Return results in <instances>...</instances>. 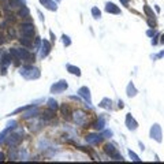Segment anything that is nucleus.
<instances>
[{
    "label": "nucleus",
    "mask_w": 164,
    "mask_h": 164,
    "mask_svg": "<svg viewBox=\"0 0 164 164\" xmlns=\"http://www.w3.org/2000/svg\"><path fill=\"white\" fill-rule=\"evenodd\" d=\"M19 74L26 79H37L40 78V70L33 66H23L19 70Z\"/></svg>",
    "instance_id": "nucleus-1"
},
{
    "label": "nucleus",
    "mask_w": 164,
    "mask_h": 164,
    "mask_svg": "<svg viewBox=\"0 0 164 164\" xmlns=\"http://www.w3.org/2000/svg\"><path fill=\"white\" fill-rule=\"evenodd\" d=\"M22 135H23V131H21V130L8 134V137H7V145H10V146L19 145V142L22 141Z\"/></svg>",
    "instance_id": "nucleus-2"
},
{
    "label": "nucleus",
    "mask_w": 164,
    "mask_h": 164,
    "mask_svg": "<svg viewBox=\"0 0 164 164\" xmlns=\"http://www.w3.org/2000/svg\"><path fill=\"white\" fill-rule=\"evenodd\" d=\"M19 32H21L22 36L33 37V34H34V26H33L32 22H23L22 25L19 26Z\"/></svg>",
    "instance_id": "nucleus-3"
},
{
    "label": "nucleus",
    "mask_w": 164,
    "mask_h": 164,
    "mask_svg": "<svg viewBox=\"0 0 164 164\" xmlns=\"http://www.w3.org/2000/svg\"><path fill=\"white\" fill-rule=\"evenodd\" d=\"M104 152L107 153L109 157L114 159V160H123L122 155H119V152L116 151V148L114 145H111V144H107V145L104 146Z\"/></svg>",
    "instance_id": "nucleus-4"
},
{
    "label": "nucleus",
    "mask_w": 164,
    "mask_h": 164,
    "mask_svg": "<svg viewBox=\"0 0 164 164\" xmlns=\"http://www.w3.org/2000/svg\"><path fill=\"white\" fill-rule=\"evenodd\" d=\"M73 120L78 126H85V123H86V115H85L83 111H75V112H73Z\"/></svg>",
    "instance_id": "nucleus-5"
},
{
    "label": "nucleus",
    "mask_w": 164,
    "mask_h": 164,
    "mask_svg": "<svg viewBox=\"0 0 164 164\" xmlns=\"http://www.w3.org/2000/svg\"><path fill=\"white\" fill-rule=\"evenodd\" d=\"M161 137H163V134H161V127H160V125L155 123V125L151 127V138L156 139L157 142H161V141H163Z\"/></svg>",
    "instance_id": "nucleus-6"
},
{
    "label": "nucleus",
    "mask_w": 164,
    "mask_h": 164,
    "mask_svg": "<svg viewBox=\"0 0 164 164\" xmlns=\"http://www.w3.org/2000/svg\"><path fill=\"white\" fill-rule=\"evenodd\" d=\"M40 57H47L48 56V53H49V51H51V43L48 41V40H41V45H40Z\"/></svg>",
    "instance_id": "nucleus-7"
},
{
    "label": "nucleus",
    "mask_w": 164,
    "mask_h": 164,
    "mask_svg": "<svg viewBox=\"0 0 164 164\" xmlns=\"http://www.w3.org/2000/svg\"><path fill=\"white\" fill-rule=\"evenodd\" d=\"M67 88H69L67 82L66 81H59V82H56L55 85L51 86V93H62V92H64Z\"/></svg>",
    "instance_id": "nucleus-8"
},
{
    "label": "nucleus",
    "mask_w": 164,
    "mask_h": 164,
    "mask_svg": "<svg viewBox=\"0 0 164 164\" xmlns=\"http://www.w3.org/2000/svg\"><path fill=\"white\" fill-rule=\"evenodd\" d=\"M78 95L81 96L83 100L88 103L89 105L92 104V96H90V90H89V88H86V86H82V88L78 89Z\"/></svg>",
    "instance_id": "nucleus-9"
},
{
    "label": "nucleus",
    "mask_w": 164,
    "mask_h": 164,
    "mask_svg": "<svg viewBox=\"0 0 164 164\" xmlns=\"http://www.w3.org/2000/svg\"><path fill=\"white\" fill-rule=\"evenodd\" d=\"M10 64H11V55L10 53H4L1 56V73L3 74H6V70Z\"/></svg>",
    "instance_id": "nucleus-10"
},
{
    "label": "nucleus",
    "mask_w": 164,
    "mask_h": 164,
    "mask_svg": "<svg viewBox=\"0 0 164 164\" xmlns=\"http://www.w3.org/2000/svg\"><path fill=\"white\" fill-rule=\"evenodd\" d=\"M126 126L129 130H131V131H134L137 127H138V123L135 122V119L131 116V114H127L126 115Z\"/></svg>",
    "instance_id": "nucleus-11"
},
{
    "label": "nucleus",
    "mask_w": 164,
    "mask_h": 164,
    "mask_svg": "<svg viewBox=\"0 0 164 164\" xmlns=\"http://www.w3.org/2000/svg\"><path fill=\"white\" fill-rule=\"evenodd\" d=\"M105 11H107L108 14L119 15V14H120V8L116 6V4H114V3H107V4H105Z\"/></svg>",
    "instance_id": "nucleus-12"
},
{
    "label": "nucleus",
    "mask_w": 164,
    "mask_h": 164,
    "mask_svg": "<svg viewBox=\"0 0 164 164\" xmlns=\"http://www.w3.org/2000/svg\"><path fill=\"white\" fill-rule=\"evenodd\" d=\"M40 3H41L45 8H48L49 11H56L57 10V4L55 1H52V0H40Z\"/></svg>",
    "instance_id": "nucleus-13"
},
{
    "label": "nucleus",
    "mask_w": 164,
    "mask_h": 164,
    "mask_svg": "<svg viewBox=\"0 0 164 164\" xmlns=\"http://www.w3.org/2000/svg\"><path fill=\"white\" fill-rule=\"evenodd\" d=\"M100 137L101 135H99V134H88L86 135V142L90 144V145H96V144L100 142V139H101Z\"/></svg>",
    "instance_id": "nucleus-14"
},
{
    "label": "nucleus",
    "mask_w": 164,
    "mask_h": 164,
    "mask_svg": "<svg viewBox=\"0 0 164 164\" xmlns=\"http://www.w3.org/2000/svg\"><path fill=\"white\" fill-rule=\"evenodd\" d=\"M126 93H127V96H129V97H134V96L138 93L133 82H129V85H127V88H126Z\"/></svg>",
    "instance_id": "nucleus-15"
},
{
    "label": "nucleus",
    "mask_w": 164,
    "mask_h": 164,
    "mask_svg": "<svg viewBox=\"0 0 164 164\" xmlns=\"http://www.w3.org/2000/svg\"><path fill=\"white\" fill-rule=\"evenodd\" d=\"M38 114V109L36 107L33 108V107H30L29 109H26L25 111V114H23V118L25 119H29V118H32V116H36V115Z\"/></svg>",
    "instance_id": "nucleus-16"
},
{
    "label": "nucleus",
    "mask_w": 164,
    "mask_h": 164,
    "mask_svg": "<svg viewBox=\"0 0 164 164\" xmlns=\"http://www.w3.org/2000/svg\"><path fill=\"white\" fill-rule=\"evenodd\" d=\"M67 71H69L70 74H73V75H77V77H81V70L75 67V66H73V64H67Z\"/></svg>",
    "instance_id": "nucleus-17"
},
{
    "label": "nucleus",
    "mask_w": 164,
    "mask_h": 164,
    "mask_svg": "<svg viewBox=\"0 0 164 164\" xmlns=\"http://www.w3.org/2000/svg\"><path fill=\"white\" fill-rule=\"evenodd\" d=\"M104 127H105V119L101 116V118H99V120L95 123V129L96 130H99V131H103Z\"/></svg>",
    "instance_id": "nucleus-18"
},
{
    "label": "nucleus",
    "mask_w": 164,
    "mask_h": 164,
    "mask_svg": "<svg viewBox=\"0 0 164 164\" xmlns=\"http://www.w3.org/2000/svg\"><path fill=\"white\" fill-rule=\"evenodd\" d=\"M111 104H112V100H111V99H108V97H105V99H103V100L100 101L99 107L105 108V109H109V108H111Z\"/></svg>",
    "instance_id": "nucleus-19"
},
{
    "label": "nucleus",
    "mask_w": 164,
    "mask_h": 164,
    "mask_svg": "<svg viewBox=\"0 0 164 164\" xmlns=\"http://www.w3.org/2000/svg\"><path fill=\"white\" fill-rule=\"evenodd\" d=\"M18 15L21 18H29V15H30V11H29V8L26 6H22L21 7V10L18 11Z\"/></svg>",
    "instance_id": "nucleus-20"
},
{
    "label": "nucleus",
    "mask_w": 164,
    "mask_h": 164,
    "mask_svg": "<svg viewBox=\"0 0 164 164\" xmlns=\"http://www.w3.org/2000/svg\"><path fill=\"white\" fill-rule=\"evenodd\" d=\"M10 55H11V57H14L15 63L18 64V60H21V55H19L18 48H11V49H10Z\"/></svg>",
    "instance_id": "nucleus-21"
},
{
    "label": "nucleus",
    "mask_w": 164,
    "mask_h": 164,
    "mask_svg": "<svg viewBox=\"0 0 164 164\" xmlns=\"http://www.w3.org/2000/svg\"><path fill=\"white\" fill-rule=\"evenodd\" d=\"M19 41H21V44L23 45V47H27V48H30V47L33 45L32 38H30V37H26V36H22Z\"/></svg>",
    "instance_id": "nucleus-22"
},
{
    "label": "nucleus",
    "mask_w": 164,
    "mask_h": 164,
    "mask_svg": "<svg viewBox=\"0 0 164 164\" xmlns=\"http://www.w3.org/2000/svg\"><path fill=\"white\" fill-rule=\"evenodd\" d=\"M10 130H13V129H10V127H6L3 131L0 133V144H3V142H4V139L7 138V135L10 134Z\"/></svg>",
    "instance_id": "nucleus-23"
},
{
    "label": "nucleus",
    "mask_w": 164,
    "mask_h": 164,
    "mask_svg": "<svg viewBox=\"0 0 164 164\" xmlns=\"http://www.w3.org/2000/svg\"><path fill=\"white\" fill-rule=\"evenodd\" d=\"M8 7H10V8L22 7V1H21V0H8Z\"/></svg>",
    "instance_id": "nucleus-24"
},
{
    "label": "nucleus",
    "mask_w": 164,
    "mask_h": 164,
    "mask_svg": "<svg viewBox=\"0 0 164 164\" xmlns=\"http://www.w3.org/2000/svg\"><path fill=\"white\" fill-rule=\"evenodd\" d=\"M18 153H19V152L17 151L15 148H11V149H10V153H8L10 160H17V159H18Z\"/></svg>",
    "instance_id": "nucleus-25"
},
{
    "label": "nucleus",
    "mask_w": 164,
    "mask_h": 164,
    "mask_svg": "<svg viewBox=\"0 0 164 164\" xmlns=\"http://www.w3.org/2000/svg\"><path fill=\"white\" fill-rule=\"evenodd\" d=\"M144 11H145V14L148 15V18H152V19H155V14H153V11H152V8L149 6H144Z\"/></svg>",
    "instance_id": "nucleus-26"
},
{
    "label": "nucleus",
    "mask_w": 164,
    "mask_h": 164,
    "mask_svg": "<svg viewBox=\"0 0 164 164\" xmlns=\"http://www.w3.org/2000/svg\"><path fill=\"white\" fill-rule=\"evenodd\" d=\"M92 15H93V18L95 19H99L101 17V11L97 8V7H93V8H92Z\"/></svg>",
    "instance_id": "nucleus-27"
},
{
    "label": "nucleus",
    "mask_w": 164,
    "mask_h": 164,
    "mask_svg": "<svg viewBox=\"0 0 164 164\" xmlns=\"http://www.w3.org/2000/svg\"><path fill=\"white\" fill-rule=\"evenodd\" d=\"M48 107L55 111V109H57V103L53 100V99H49V100H48Z\"/></svg>",
    "instance_id": "nucleus-28"
},
{
    "label": "nucleus",
    "mask_w": 164,
    "mask_h": 164,
    "mask_svg": "<svg viewBox=\"0 0 164 164\" xmlns=\"http://www.w3.org/2000/svg\"><path fill=\"white\" fill-rule=\"evenodd\" d=\"M62 112H63V115H64V118H66V119L69 120L70 119V109H69V107H66V105H63V107H62Z\"/></svg>",
    "instance_id": "nucleus-29"
},
{
    "label": "nucleus",
    "mask_w": 164,
    "mask_h": 164,
    "mask_svg": "<svg viewBox=\"0 0 164 164\" xmlns=\"http://www.w3.org/2000/svg\"><path fill=\"white\" fill-rule=\"evenodd\" d=\"M52 112H53V109H51V108H49V111H48V112H45V114L43 115V118H44L45 120L52 119V118H53V115H52Z\"/></svg>",
    "instance_id": "nucleus-30"
},
{
    "label": "nucleus",
    "mask_w": 164,
    "mask_h": 164,
    "mask_svg": "<svg viewBox=\"0 0 164 164\" xmlns=\"http://www.w3.org/2000/svg\"><path fill=\"white\" fill-rule=\"evenodd\" d=\"M129 156H130V157H131V160H134V161H141V159H139L133 151H129Z\"/></svg>",
    "instance_id": "nucleus-31"
},
{
    "label": "nucleus",
    "mask_w": 164,
    "mask_h": 164,
    "mask_svg": "<svg viewBox=\"0 0 164 164\" xmlns=\"http://www.w3.org/2000/svg\"><path fill=\"white\" fill-rule=\"evenodd\" d=\"M62 38H63V44L66 45V47H69V45H71V40H70L69 36H66V34H64V36H63Z\"/></svg>",
    "instance_id": "nucleus-32"
},
{
    "label": "nucleus",
    "mask_w": 164,
    "mask_h": 164,
    "mask_svg": "<svg viewBox=\"0 0 164 164\" xmlns=\"http://www.w3.org/2000/svg\"><path fill=\"white\" fill-rule=\"evenodd\" d=\"M112 135V131L111 130H105V131H103L101 134V137H104V138H108V137H111Z\"/></svg>",
    "instance_id": "nucleus-33"
},
{
    "label": "nucleus",
    "mask_w": 164,
    "mask_h": 164,
    "mask_svg": "<svg viewBox=\"0 0 164 164\" xmlns=\"http://www.w3.org/2000/svg\"><path fill=\"white\" fill-rule=\"evenodd\" d=\"M7 127H10V129H15V127H17V122H15V120L8 122V123H7Z\"/></svg>",
    "instance_id": "nucleus-34"
},
{
    "label": "nucleus",
    "mask_w": 164,
    "mask_h": 164,
    "mask_svg": "<svg viewBox=\"0 0 164 164\" xmlns=\"http://www.w3.org/2000/svg\"><path fill=\"white\" fill-rule=\"evenodd\" d=\"M6 43V38H4V34L3 33H0V45H3Z\"/></svg>",
    "instance_id": "nucleus-35"
},
{
    "label": "nucleus",
    "mask_w": 164,
    "mask_h": 164,
    "mask_svg": "<svg viewBox=\"0 0 164 164\" xmlns=\"http://www.w3.org/2000/svg\"><path fill=\"white\" fill-rule=\"evenodd\" d=\"M146 34H148L149 37H153V36H155V30H153V29H151V30H148V32H146Z\"/></svg>",
    "instance_id": "nucleus-36"
},
{
    "label": "nucleus",
    "mask_w": 164,
    "mask_h": 164,
    "mask_svg": "<svg viewBox=\"0 0 164 164\" xmlns=\"http://www.w3.org/2000/svg\"><path fill=\"white\" fill-rule=\"evenodd\" d=\"M8 34H10V37H11V38L15 37V32H14L13 29H10V30H8Z\"/></svg>",
    "instance_id": "nucleus-37"
},
{
    "label": "nucleus",
    "mask_w": 164,
    "mask_h": 164,
    "mask_svg": "<svg viewBox=\"0 0 164 164\" xmlns=\"http://www.w3.org/2000/svg\"><path fill=\"white\" fill-rule=\"evenodd\" d=\"M129 1H130V0H120V3H122L123 6H129Z\"/></svg>",
    "instance_id": "nucleus-38"
},
{
    "label": "nucleus",
    "mask_w": 164,
    "mask_h": 164,
    "mask_svg": "<svg viewBox=\"0 0 164 164\" xmlns=\"http://www.w3.org/2000/svg\"><path fill=\"white\" fill-rule=\"evenodd\" d=\"M118 107H119V108H120V109H122V108L125 107V105H123V101H122V100H120V101H119V104H118Z\"/></svg>",
    "instance_id": "nucleus-39"
},
{
    "label": "nucleus",
    "mask_w": 164,
    "mask_h": 164,
    "mask_svg": "<svg viewBox=\"0 0 164 164\" xmlns=\"http://www.w3.org/2000/svg\"><path fill=\"white\" fill-rule=\"evenodd\" d=\"M163 56H164V51H163V52H160V53H159L157 56H156V59H159V57H163Z\"/></svg>",
    "instance_id": "nucleus-40"
},
{
    "label": "nucleus",
    "mask_w": 164,
    "mask_h": 164,
    "mask_svg": "<svg viewBox=\"0 0 164 164\" xmlns=\"http://www.w3.org/2000/svg\"><path fill=\"white\" fill-rule=\"evenodd\" d=\"M49 34H51V37H52V41H55V38H56V37L53 36V33H52V32H49Z\"/></svg>",
    "instance_id": "nucleus-41"
},
{
    "label": "nucleus",
    "mask_w": 164,
    "mask_h": 164,
    "mask_svg": "<svg viewBox=\"0 0 164 164\" xmlns=\"http://www.w3.org/2000/svg\"><path fill=\"white\" fill-rule=\"evenodd\" d=\"M4 160V155L3 153H0V161H3Z\"/></svg>",
    "instance_id": "nucleus-42"
},
{
    "label": "nucleus",
    "mask_w": 164,
    "mask_h": 164,
    "mask_svg": "<svg viewBox=\"0 0 164 164\" xmlns=\"http://www.w3.org/2000/svg\"><path fill=\"white\" fill-rule=\"evenodd\" d=\"M160 43H161V44H164V34L161 36V40H160Z\"/></svg>",
    "instance_id": "nucleus-43"
},
{
    "label": "nucleus",
    "mask_w": 164,
    "mask_h": 164,
    "mask_svg": "<svg viewBox=\"0 0 164 164\" xmlns=\"http://www.w3.org/2000/svg\"><path fill=\"white\" fill-rule=\"evenodd\" d=\"M57 1H59V0H57Z\"/></svg>",
    "instance_id": "nucleus-44"
}]
</instances>
